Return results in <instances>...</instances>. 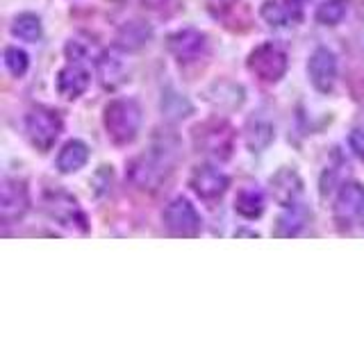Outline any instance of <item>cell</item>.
I'll return each mask as SVG.
<instances>
[{
    "label": "cell",
    "mask_w": 364,
    "mask_h": 341,
    "mask_svg": "<svg viewBox=\"0 0 364 341\" xmlns=\"http://www.w3.org/2000/svg\"><path fill=\"white\" fill-rule=\"evenodd\" d=\"M271 191H273V198L278 200V205L289 207V205H294L296 200H299L301 191H303V182H301L296 170L280 168L278 173L271 178Z\"/></svg>",
    "instance_id": "cell-13"
},
{
    "label": "cell",
    "mask_w": 364,
    "mask_h": 341,
    "mask_svg": "<svg viewBox=\"0 0 364 341\" xmlns=\"http://www.w3.org/2000/svg\"><path fill=\"white\" fill-rule=\"evenodd\" d=\"M89 82H91V73L87 71V66L80 60H71L60 71V75H57V91H60V96L73 100L85 94Z\"/></svg>",
    "instance_id": "cell-12"
},
{
    "label": "cell",
    "mask_w": 364,
    "mask_h": 341,
    "mask_svg": "<svg viewBox=\"0 0 364 341\" xmlns=\"http://www.w3.org/2000/svg\"><path fill=\"white\" fill-rule=\"evenodd\" d=\"M105 130L114 144H130L134 141L141 125V109L134 100H112L105 107Z\"/></svg>",
    "instance_id": "cell-3"
},
{
    "label": "cell",
    "mask_w": 364,
    "mask_h": 341,
    "mask_svg": "<svg viewBox=\"0 0 364 341\" xmlns=\"http://www.w3.org/2000/svg\"><path fill=\"white\" fill-rule=\"evenodd\" d=\"M307 71H310L312 85L321 91V94L333 91L335 80H337V57H335V53L328 50V48H316L310 57V66H307Z\"/></svg>",
    "instance_id": "cell-11"
},
{
    "label": "cell",
    "mask_w": 364,
    "mask_h": 341,
    "mask_svg": "<svg viewBox=\"0 0 364 341\" xmlns=\"http://www.w3.org/2000/svg\"><path fill=\"white\" fill-rule=\"evenodd\" d=\"M235 210L244 219H257L264 212V196L257 189H242L235 198Z\"/></svg>",
    "instance_id": "cell-21"
},
{
    "label": "cell",
    "mask_w": 364,
    "mask_h": 341,
    "mask_svg": "<svg viewBox=\"0 0 364 341\" xmlns=\"http://www.w3.org/2000/svg\"><path fill=\"white\" fill-rule=\"evenodd\" d=\"M259 14L273 28H282V26H287V23H299L301 21V0H284V3L267 0V3L262 5Z\"/></svg>",
    "instance_id": "cell-14"
},
{
    "label": "cell",
    "mask_w": 364,
    "mask_h": 341,
    "mask_svg": "<svg viewBox=\"0 0 364 341\" xmlns=\"http://www.w3.org/2000/svg\"><path fill=\"white\" fill-rule=\"evenodd\" d=\"M362 205H364V187L360 182H348V185L341 187L339 196H337V205H335L337 219L348 221L350 216L360 214Z\"/></svg>",
    "instance_id": "cell-15"
},
{
    "label": "cell",
    "mask_w": 364,
    "mask_h": 341,
    "mask_svg": "<svg viewBox=\"0 0 364 341\" xmlns=\"http://www.w3.org/2000/svg\"><path fill=\"white\" fill-rule=\"evenodd\" d=\"M189 187L198 193L203 200H214L225 193L228 189V175L221 173L216 166L200 164L193 168V173L189 178Z\"/></svg>",
    "instance_id": "cell-10"
},
{
    "label": "cell",
    "mask_w": 364,
    "mask_h": 341,
    "mask_svg": "<svg viewBox=\"0 0 364 341\" xmlns=\"http://www.w3.org/2000/svg\"><path fill=\"white\" fill-rule=\"evenodd\" d=\"M273 125L264 119H250L246 125V144L253 153L264 151V148L273 141Z\"/></svg>",
    "instance_id": "cell-20"
},
{
    "label": "cell",
    "mask_w": 364,
    "mask_h": 341,
    "mask_svg": "<svg viewBox=\"0 0 364 341\" xmlns=\"http://www.w3.org/2000/svg\"><path fill=\"white\" fill-rule=\"evenodd\" d=\"M98 75H100V82L105 85L107 89L119 87L121 82H125V75H128V68H125L123 60L114 53L107 50L100 55L98 60Z\"/></svg>",
    "instance_id": "cell-16"
},
{
    "label": "cell",
    "mask_w": 364,
    "mask_h": 341,
    "mask_svg": "<svg viewBox=\"0 0 364 341\" xmlns=\"http://www.w3.org/2000/svg\"><path fill=\"white\" fill-rule=\"evenodd\" d=\"M46 212L50 214V219L60 221L66 227H77L80 232H87V216L80 210V205L73 196H68L66 191H48L43 198Z\"/></svg>",
    "instance_id": "cell-8"
},
{
    "label": "cell",
    "mask_w": 364,
    "mask_h": 341,
    "mask_svg": "<svg viewBox=\"0 0 364 341\" xmlns=\"http://www.w3.org/2000/svg\"><path fill=\"white\" fill-rule=\"evenodd\" d=\"M166 48L176 55V60L193 62L208 50V37L196 28H182L173 34H168Z\"/></svg>",
    "instance_id": "cell-9"
},
{
    "label": "cell",
    "mask_w": 364,
    "mask_h": 341,
    "mask_svg": "<svg viewBox=\"0 0 364 341\" xmlns=\"http://www.w3.org/2000/svg\"><path fill=\"white\" fill-rule=\"evenodd\" d=\"M26 130L32 146L37 151L46 153L50 151L57 136L62 132V119L57 117V112L46 109V107H34L26 117Z\"/></svg>",
    "instance_id": "cell-4"
},
{
    "label": "cell",
    "mask_w": 364,
    "mask_h": 341,
    "mask_svg": "<svg viewBox=\"0 0 364 341\" xmlns=\"http://www.w3.org/2000/svg\"><path fill=\"white\" fill-rule=\"evenodd\" d=\"M305 223H307V210L301 207L299 202H294L287 207V212H284L278 219L273 234H276V237H296L303 230Z\"/></svg>",
    "instance_id": "cell-19"
},
{
    "label": "cell",
    "mask_w": 364,
    "mask_h": 341,
    "mask_svg": "<svg viewBox=\"0 0 364 341\" xmlns=\"http://www.w3.org/2000/svg\"><path fill=\"white\" fill-rule=\"evenodd\" d=\"M168 100H173V96H164V100H162V109L164 112H168ZM191 112V105L185 100V98H180V96H176V117H187V114ZM171 117H173V112H168Z\"/></svg>",
    "instance_id": "cell-25"
},
{
    "label": "cell",
    "mask_w": 364,
    "mask_h": 341,
    "mask_svg": "<svg viewBox=\"0 0 364 341\" xmlns=\"http://www.w3.org/2000/svg\"><path fill=\"white\" fill-rule=\"evenodd\" d=\"M164 225L176 237H198L200 234V216L196 207L187 198H173L164 210Z\"/></svg>",
    "instance_id": "cell-6"
},
{
    "label": "cell",
    "mask_w": 364,
    "mask_h": 341,
    "mask_svg": "<svg viewBox=\"0 0 364 341\" xmlns=\"http://www.w3.org/2000/svg\"><path fill=\"white\" fill-rule=\"evenodd\" d=\"M360 219H362V223H364V205H362V210H360Z\"/></svg>",
    "instance_id": "cell-27"
},
{
    "label": "cell",
    "mask_w": 364,
    "mask_h": 341,
    "mask_svg": "<svg viewBox=\"0 0 364 341\" xmlns=\"http://www.w3.org/2000/svg\"><path fill=\"white\" fill-rule=\"evenodd\" d=\"M348 144H350V151L360 159H364V130H353L348 136Z\"/></svg>",
    "instance_id": "cell-26"
},
{
    "label": "cell",
    "mask_w": 364,
    "mask_h": 341,
    "mask_svg": "<svg viewBox=\"0 0 364 341\" xmlns=\"http://www.w3.org/2000/svg\"><path fill=\"white\" fill-rule=\"evenodd\" d=\"M89 159V148L85 141L80 139H71L68 144H64V148L57 155V168L62 170V173H75L80 170Z\"/></svg>",
    "instance_id": "cell-17"
},
{
    "label": "cell",
    "mask_w": 364,
    "mask_h": 341,
    "mask_svg": "<svg viewBox=\"0 0 364 341\" xmlns=\"http://www.w3.org/2000/svg\"><path fill=\"white\" fill-rule=\"evenodd\" d=\"M193 146L200 153L210 155L219 162L232 157L235 151V130L228 121L221 119H210L193 128Z\"/></svg>",
    "instance_id": "cell-2"
},
{
    "label": "cell",
    "mask_w": 364,
    "mask_h": 341,
    "mask_svg": "<svg viewBox=\"0 0 364 341\" xmlns=\"http://www.w3.org/2000/svg\"><path fill=\"white\" fill-rule=\"evenodd\" d=\"M346 16V0H326L316 9V21L321 26H337Z\"/></svg>",
    "instance_id": "cell-23"
},
{
    "label": "cell",
    "mask_w": 364,
    "mask_h": 341,
    "mask_svg": "<svg viewBox=\"0 0 364 341\" xmlns=\"http://www.w3.org/2000/svg\"><path fill=\"white\" fill-rule=\"evenodd\" d=\"M30 207L28 187L18 178H5L0 187V221L3 225H11L26 216Z\"/></svg>",
    "instance_id": "cell-7"
},
{
    "label": "cell",
    "mask_w": 364,
    "mask_h": 341,
    "mask_svg": "<svg viewBox=\"0 0 364 341\" xmlns=\"http://www.w3.org/2000/svg\"><path fill=\"white\" fill-rule=\"evenodd\" d=\"M11 32H14V37L23 39V41H39L41 39V21L37 14H32V11H23L14 18L11 23Z\"/></svg>",
    "instance_id": "cell-22"
},
{
    "label": "cell",
    "mask_w": 364,
    "mask_h": 341,
    "mask_svg": "<svg viewBox=\"0 0 364 341\" xmlns=\"http://www.w3.org/2000/svg\"><path fill=\"white\" fill-rule=\"evenodd\" d=\"M151 34H153L151 26H146V23H141V21H130L119 30L117 43L123 50H139L141 45L148 43Z\"/></svg>",
    "instance_id": "cell-18"
},
{
    "label": "cell",
    "mask_w": 364,
    "mask_h": 341,
    "mask_svg": "<svg viewBox=\"0 0 364 341\" xmlns=\"http://www.w3.org/2000/svg\"><path fill=\"white\" fill-rule=\"evenodd\" d=\"M28 64H30V60H28L26 50L16 48V45H9V48H5V66L14 77L26 75Z\"/></svg>",
    "instance_id": "cell-24"
},
{
    "label": "cell",
    "mask_w": 364,
    "mask_h": 341,
    "mask_svg": "<svg viewBox=\"0 0 364 341\" xmlns=\"http://www.w3.org/2000/svg\"><path fill=\"white\" fill-rule=\"evenodd\" d=\"M248 68L262 82H278L287 71V55L276 43H262L248 55Z\"/></svg>",
    "instance_id": "cell-5"
},
{
    "label": "cell",
    "mask_w": 364,
    "mask_h": 341,
    "mask_svg": "<svg viewBox=\"0 0 364 341\" xmlns=\"http://www.w3.org/2000/svg\"><path fill=\"white\" fill-rule=\"evenodd\" d=\"M176 159H178L176 141H166V139L155 141L146 153H141L130 162L128 178L139 189H157L171 170H173Z\"/></svg>",
    "instance_id": "cell-1"
}]
</instances>
